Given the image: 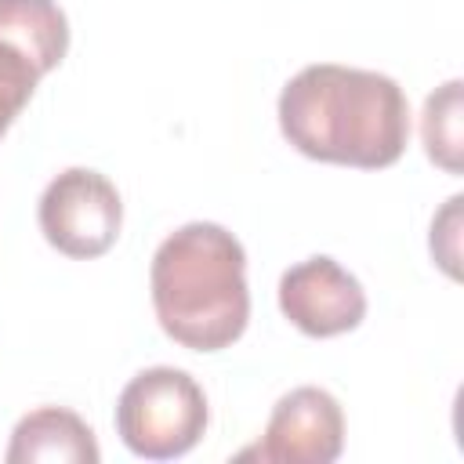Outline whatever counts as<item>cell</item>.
<instances>
[{
	"label": "cell",
	"instance_id": "52a82bcc",
	"mask_svg": "<svg viewBox=\"0 0 464 464\" xmlns=\"http://www.w3.org/2000/svg\"><path fill=\"white\" fill-rule=\"evenodd\" d=\"M102 450L94 431L62 406H44L25 413L7 446V464H98Z\"/></svg>",
	"mask_w": 464,
	"mask_h": 464
},
{
	"label": "cell",
	"instance_id": "ba28073f",
	"mask_svg": "<svg viewBox=\"0 0 464 464\" xmlns=\"http://www.w3.org/2000/svg\"><path fill=\"white\" fill-rule=\"evenodd\" d=\"M0 40L47 76L69 51V22L54 0H0Z\"/></svg>",
	"mask_w": 464,
	"mask_h": 464
},
{
	"label": "cell",
	"instance_id": "8992f818",
	"mask_svg": "<svg viewBox=\"0 0 464 464\" xmlns=\"http://www.w3.org/2000/svg\"><path fill=\"white\" fill-rule=\"evenodd\" d=\"M283 315L308 337H337L362 323L366 294L359 279L334 257H308L283 272L279 279Z\"/></svg>",
	"mask_w": 464,
	"mask_h": 464
},
{
	"label": "cell",
	"instance_id": "30bf717a",
	"mask_svg": "<svg viewBox=\"0 0 464 464\" xmlns=\"http://www.w3.org/2000/svg\"><path fill=\"white\" fill-rule=\"evenodd\" d=\"M40 76L44 72L33 65L29 54H22L18 47L0 40V138L14 123V116L25 109V102L33 98Z\"/></svg>",
	"mask_w": 464,
	"mask_h": 464
},
{
	"label": "cell",
	"instance_id": "3957f363",
	"mask_svg": "<svg viewBox=\"0 0 464 464\" xmlns=\"http://www.w3.org/2000/svg\"><path fill=\"white\" fill-rule=\"evenodd\" d=\"M207 395L178 366H149L116 399V431L134 457H185L207 431Z\"/></svg>",
	"mask_w": 464,
	"mask_h": 464
},
{
	"label": "cell",
	"instance_id": "9c48e42d",
	"mask_svg": "<svg viewBox=\"0 0 464 464\" xmlns=\"http://www.w3.org/2000/svg\"><path fill=\"white\" fill-rule=\"evenodd\" d=\"M420 134H424L428 156L450 174H457L460 170V80H450L435 94H428Z\"/></svg>",
	"mask_w": 464,
	"mask_h": 464
},
{
	"label": "cell",
	"instance_id": "5b68a950",
	"mask_svg": "<svg viewBox=\"0 0 464 464\" xmlns=\"http://www.w3.org/2000/svg\"><path fill=\"white\" fill-rule=\"evenodd\" d=\"M344 446V413L337 399L323 388H294L286 392L265 428V439L239 457L268 460V464H330Z\"/></svg>",
	"mask_w": 464,
	"mask_h": 464
},
{
	"label": "cell",
	"instance_id": "277c9868",
	"mask_svg": "<svg viewBox=\"0 0 464 464\" xmlns=\"http://www.w3.org/2000/svg\"><path fill=\"white\" fill-rule=\"evenodd\" d=\"M123 225L116 185L87 167L62 170L40 196V232L65 257H102Z\"/></svg>",
	"mask_w": 464,
	"mask_h": 464
},
{
	"label": "cell",
	"instance_id": "6da1fadb",
	"mask_svg": "<svg viewBox=\"0 0 464 464\" xmlns=\"http://www.w3.org/2000/svg\"><path fill=\"white\" fill-rule=\"evenodd\" d=\"M279 127L308 160L377 170L406 152L410 102L384 72L319 62L283 87Z\"/></svg>",
	"mask_w": 464,
	"mask_h": 464
},
{
	"label": "cell",
	"instance_id": "7a4b0ae2",
	"mask_svg": "<svg viewBox=\"0 0 464 464\" xmlns=\"http://www.w3.org/2000/svg\"><path fill=\"white\" fill-rule=\"evenodd\" d=\"M152 308L170 341L192 352H221L243 337L250 319L243 243L214 225L188 221L152 257Z\"/></svg>",
	"mask_w": 464,
	"mask_h": 464
}]
</instances>
